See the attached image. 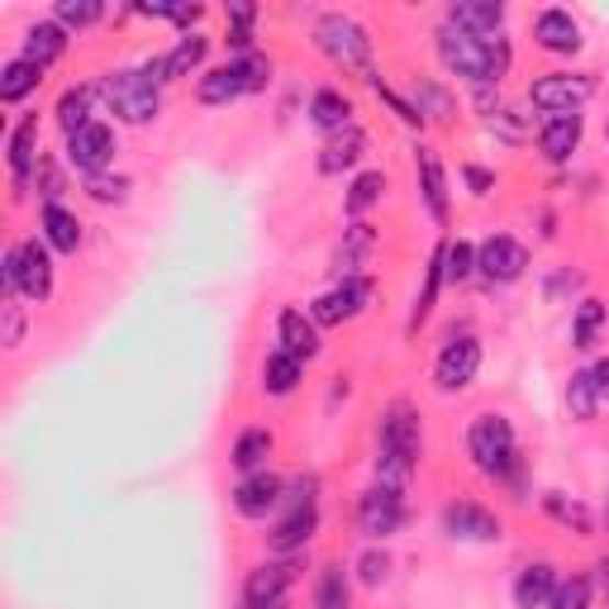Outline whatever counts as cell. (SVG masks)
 <instances>
[{
  "mask_svg": "<svg viewBox=\"0 0 609 609\" xmlns=\"http://www.w3.org/2000/svg\"><path fill=\"white\" fill-rule=\"evenodd\" d=\"M439 57H443L447 71H457V77L490 86V81L505 77V67H510V38H476L467 29L443 24L439 29Z\"/></svg>",
  "mask_w": 609,
  "mask_h": 609,
  "instance_id": "obj_1",
  "label": "cell"
},
{
  "mask_svg": "<svg viewBox=\"0 0 609 609\" xmlns=\"http://www.w3.org/2000/svg\"><path fill=\"white\" fill-rule=\"evenodd\" d=\"M419 453H424V433H419V414L410 405H390L381 419V453H376V472H381L386 486L410 481V472L419 467Z\"/></svg>",
  "mask_w": 609,
  "mask_h": 609,
  "instance_id": "obj_2",
  "label": "cell"
},
{
  "mask_svg": "<svg viewBox=\"0 0 609 609\" xmlns=\"http://www.w3.org/2000/svg\"><path fill=\"white\" fill-rule=\"evenodd\" d=\"M0 277H5V296H29V300H48L53 296V257L43 248L38 239L20 243V248L5 253V263H0Z\"/></svg>",
  "mask_w": 609,
  "mask_h": 609,
  "instance_id": "obj_3",
  "label": "cell"
},
{
  "mask_svg": "<svg viewBox=\"0 0 609 609\" xmlns=\"http://www.w3.org/2000/svg\"><path fill=\"white\" fill-rule=\"evenodd\" d=\"M467 453L486 476H510L519 467V447H514V429L500 414H481L467 429Z\"/></svg>",
  "mask_w": 609,
  "mask_h": 609,
  "instance_id": "obj_4",
  "label": "cell"
},
{
  "mask_svg": "<svg viewBox=\"0 0 609 609\" xmlns=\"http://www.w3.org/2000/svg\"><path fill=\"white\" fill-rule=\"evenodd\" d=\"M314 43L324 48L329 63H339L343 71H372V38L367 29L347 14H324L314 24Z\"/></svg>",
  "mask_w": 609,
  "mask_h": 609,
  "instance_id": "obj_5",
  "label": "cell"
},
{
  "mask_svg": "<svg viewBox=\"0 0 609 609\" xmlns=\"http://www.w3.org/2000/svg\"><path fill=\"white\" fill-rule=\"evenodd\" d=\"M100 96H106V106L120 114L124 124H148L157 120V81L148 71H110L106 81H100Z\"/></svg>",
  "mask_w": 609,
  "mask_h": 609,
  "instance_id": "obj_6",
  "label": "cell"
},
{
  "mask_svg": "<svg viewBox=\"0 0 609 609\" xmlns=\"http://www.w3.org/2000/svg\"><path fill=\"white\" fill-rule=\"evenodd\" d=\"M590 96H596V77L586 71H547L529 86V100L547 114H576V106H586Z\"/></svg>",
  "mask_w": 609,
  "mask_h": 609,
  "instance_id": "obj_7",
  "label": "cell"
},
{
  "mask_svg": "<svg viewBox=\"0 0 609 609\" xmlns=\"http://www.w3.org/2000/svg\"><path fill=\"white\" fill-rule=\"evenodd\" d=\"M405 524V500H400V486H372L367 496L357 500V529L367 533V539H390V533H400Z\"/></svg>",
  "mask_w": 609,
  "mask_h": 609,
  "instance_id": "obj_8",
  "label": "cell"
},
{
  "mask_svg": "<svg viewBox=\"0 0 609 609\" xmlns=\"http://www.w3.org/2000/svg\"><path fill=\"white\" fill-rule=\"evenodd\" d=\"M524 267H529V248L519 239L510 234H490L481 248H476V272H481L486 281H519L524 277Z\"/></svg>",
  "mask_w": 609,
  "mask_h": 609,
  "instance_id": "obj_9",
  "label": "cell"
},
{
  "mask_svg": "<svg viewBox=\"0 0 609 609\" xmlns=\"http://www.w3.org/2000/svg\"><path fill=\"white\" fill-rule=\"evenodd\" d=\"M372 291H376L372 277H347L343 286H333L329 296L314 300L310 319H314V324H343V319H357L372 304Z\"/></svg>",
  "mask_w": 609,
  "mask_h": 609,
  "instance_id": "obj_10",
  "label": "cell"
},
{
  "mask_svg": "<svg viewBox=\"0 0 609 609\" xmlns=\"http://www.w3.org/2000/svg\"><path fill=\"white\" fill-rule=\"evenodd\" d=\"M114 157V129L110 124H86L81 134L67 139V163L86 171V177H100Z\"/></svg>",
  "mask_w": 609,
  "mask_h": 609,
  "instance_id": "obj_11",
  "label": "cell"
},
{
  "mask_svg": "<svg viewBox=\"0 0 609 609\" xmlns=\"http://www.w3.org/2000/svg\"><path fill=\"white\" fill-rule=\"evenodd\" d=\"M443 533L447 539H467V543H496L500 539V519L481 510L472 500H453L443 510Z\"/></svg>",
  "mask_w": 609,
  "mask_h": 609,
  "instance_id": "obj_12",
  "label": "cell"
},
{
  "mask_svg": "<svg viewBox=\"0 0 609 609\" xmlns=\"http://www.w3.org/2000/svg\"><path fill=\"white\" fill-rule=\"evenodd\" d=\"M476 372H481V343L476 339H453L439 353V367H433L443 390H467L476 381Z\"/></svg>",
  "mask_w": 609,
  "mask_h": 609,
  "instance_id": "obj_13",
  "label": "cell"
},
{
  "mask_svg": "<svg viewBox=\"0 0 609 609\" xmlns=\"http://www.w3.org/2000/svg\"><path fill=\"white\" fill-rule=\"evenodd\" d=\"M582 134H586L582 114H553V120L539 129V153L547 163H567V157L582 148Z\"/></svg>",
  "mask_w": 609,
  "mask_h": 609,
  "instance_id": "obj_14",
  "label": "cell"
},
{
  "mask_svg": "<svg viewBox=\"0 0 609 609\" xmlns=\"http://www.w3.org/2000/svg\"><path fill=\"white\" fill-rule=\"evenodd\" d=\"M314 529H319V510H314V500H304V505H291V514L281 519L277 529H272V553H300L304 543L314 539Z\"/></svg>",
  "mask_w": 609,
  "mask_h": 609,
  "instance_id": "obj_15",
  "label": "cell"
},
{
  "mask_svg": "<svg viewBox=\"0 0 609 609\" xmlns=\"http://www.w3.org/2000/svg\"><path fill=\"white\" fill-rule=\"evenodd\" d=\"M414 171H419V196H424L429 214L439 224H447V171L439 163V153L433 148H419L414 153Z\"/></svg>",
  "mask_w": 609,
  "mask_h": 609,
  "instance_id": "obj_16",
  "label": "cell"
},
{
  "mask_svg": "<svg viewBox=\"0 0 609 609\" xmlns=\"http://www.w3.org/2000/svg\"><path fill=\"white\" fill-rule=\"evenodd\" d=\"M533 38H539V48H547V53H576L582 48V24H576L567 10H543L539 20H533Z\"/></svg>",
  "mask_w": 609,
  "mask_h": 609,
  "instance_id": "obj_17",
  "label": "cell"
},
{
  "mask_svg": "<svg viewBox=\"0 0 609 609\" xmlns=\"http://www.w3.org/2000/svg\"><path fill=\"white\" fill-rule=\"evenodd\" d=\"M291 582H296L291 562H267V567L248 572V586H243V596H248V605H281L286 590H291Z\"/></svg>",
  "mask_w": 609,
  "mask_h": 609,
  "instance_id": "obj_18",
  "label": "cell"
},
{
  "mask_svg": "<svg viewBox=\"0 0 609 609\" xmlns=\"http://www.w3.org/2000/svg\"><path fill=\"white\" fill-rule=\"evenodd\" d=\"M281 496H286L281 476H272V472H253L248 481H243V486L234 490V510H239V514H248V519H263Z\"/></svg>",
  "mask_w": 609,
  "mask_h": 609,
  "instance_id": "obj_19",
  "label": "cell"
},
{
  "mask_svg": "<svg viewBox=\"0 0 609 609\" xmlns=\"http://www.w3.org/2000/svg\"><path fill=\"white\" fill-rule=\"evenodd\" d=\"M362 153H367V134H362L357 124H347L324 143V153H319V171H324V177H339V171L362 163Z\"/></svg>",
  "mask_w": 609,
  "mask_h": 609,
  "instance_id": "obj_20",
  "label": "cell"
},
{
  "mask_svg": "<svg viewBox=\"0 0 609 609\" xmlns=\"http://www.w3.org/2000/svg\"><path fill=\"white\" fill-rule=\"evenodd\" d=\"M447 24L467 29L476 38H496V29L505 24V5H496V0H457V5L447 10Z\"/></svg>",
  "mask_w": 609,
  "mask_h": 609,
  "instance_id": "obj_21",
  "label": "cell"
},
{
  "mask_svg": "<svg viewBox=\"0 0 609 609\" xmlns=\"http://www.w3.org/2000/svg\"><path fill=\"white\" fill-rule=\"evenodd\" d=\"M557 567L553 562H533V567L519 572V582H514V605L519 609H543L547 600L557 596Z\"/></svg>",
  "mask_w": 609,
  "mask_h": 609,
  "instance_id": "obj_22",
  "label": "cell"
},
{
  "mask_svg": "<svg viewBox=\"0 0 609 609\" xmlns=\"http://www.w3.org/2000/svg\"><path fill=\"white\" fill-rule=\"evenodd\" d=\"M277 339H281V353H291L300 362H310L319 353V324H314V319H304L300 310H281Z\"/></svg>",
  "mask_w": 609,
  "mask_h": 609,
  "instance_id": "obj_23",
  "label": "cell"
},
{
  "mask_svg": "<svg viewBox=\"0 0 609 609\" xmlns=\"http://www.w3.org/2000/svg\"><path fill=\"white\" fill-rule=\"evenodd\" d=\"M10 171H14V186L24 191V177L34 171V163H43L38 157V114H24L20 124H14V134H10Z\"/></svg>",
  "mask_w": 609,
  "mask_h": 609,
  "instance_id": "obj_24",
  "label": "cell"
},
{
  "mask_svg": "<svg viewBox=\"0 0 609 609\" xmlns=\"http://www.w3.org/2000/svg\"><path fill=\"white\" fill-rule=\"evenodd\" d=\"M372 248H376V229H372V224H353V229L343 234L339 253H333V272H339L343 281H347V277H357V272L367 267Z\"/></svg>",
  "mask_w": 609,
  "mask_h": 609,
  "instance_id": "obj_25",
  "label": "cell"
},
{
  "mask_svg": "<svg viewBox=\"0 0 609 609\" xmlns=\"http://www.w3.org/2000/svg\"><path fill=\"white\" fill-rule=\"evenodd\" d=\"M248 96V77H243V63H229V67H214L200 77V100L206 106H229V100Z\"/></svg>",
  "mask_w": 609,
  "mask_h": 609,
  "instance_id": "obj_26",
  "label": "cell"
},
{
  "mask_svg": "<svg viewBox=\"0 0 609 609\" xmlns=\"http://www.w3.org/2000/svg\"><path fill=\"white\" fill-rule=\"evenodd\" d=\"M63 48H67V29L53 24V20H43V24H34L24 34V63H34V67L57 63V57H63Z\"/></svg>",
  "mask_w": 609,
  "mask_h": 609,
  "instance_id": "obj_27",
  "label": "cell"
},
{
  "mask_svg": "<svg viewBox=\"0 0 609 609\" xmlns=\"http://www.w3.org/2000/svg\"><path fill=\"white\" fill-rule=\"evenodd\" d=\"M43 239H48L57 253H77V248H81V224H77V214L63 210V206H43Z\"/></svg>",
  "mask_w": 609,
  "mask_h": 609,
  "instance_id": "obj_28",
  "label": "cell"
},
{
  "mask_svg": "<svg viewBox=\"0 0 609 609\" xmlns=\"http://www.w3.org/2000/svg\"><path fill=\"white\" fill-rule=\"evenodd\" d=\"M38 81H43V67L14 57V63L0 67V100H5V106H20L29 91H38Z\"/></svg>",
  "mask_w": 609,
  "mask_h": 609,
  "instance_id": "obj_29",
  "label": "cell"
},
{
  "mask_svg": "<svg viewBox=\"0 0 609 609\" xmlns=\"http://www.w3.org/2000/svg\"><path fill=\"white\" fill-rule=\"evenodd\" d=\"M91 100H96L91 86H71V91H63V100H57V124L67 129V139L81 134L86 124H96L91 120Z\"/></svg>",
  "mask_w": 609,
  "mask_h": 609,
  "instance_id": "obj_30",
  "label": "cell"
},
{
  "mask_svg": "<svg viewBox=\"0 0 609 609\" xmlns=\"http://www.w3.org/2000/svg\"><path fill=\"white\" fill-rule=\"evenodd\" d=\"M414 110H419V120H453L457 100L447 96L439 81H429V77H414Z\"/></svg>",
  "mask_w": 609,
  "mask_h": 609,
  "instance_id": "obj_31",
  "label": "cell"
},
{
  "mask_svg": "<svg viewBox=\"0 0 609 609\" xmlns=\"http://www.w3.org/2000/svg\"><path fill=\"white\" fill-rule=\"evenodd\" d=\"M272 457V433L267 429H243L239 443H234V467L239 472H263V462Z\"/></svg>",
  "mask_w": 609,
  "mask_h": 609,
  "instance_id": "obj_32",
  "label": "cell"
},
{
  "mask_svg": "<svg viewBox=\"0 0 609 609\" xmlns=\"http://www.w3.org/2000/svg\"><path fill=\"white\" fill-rule=\"evenodd\" d=\"M296 386H300V357L272 353L267 367H263V390H267V396H291Z\"/></svg>",
  "mask_w": 609,
  "mask_h": 609,
  "instance_id": "obj_33",
  "label": "cell"
},
{
  "mask_svg": "<svg viewBox=\"0 0 609 609\" xmlns=\"http://www.w3.org/2000/svg\"><path fill=\"white\" fill-rule=\"evenodd\" d=\"M347 114H353V106H347V100L339 96V91H314V100H310V120L319 124V129H333V134H339V129H347Z\"/></svg>",
  "mask_w": 609,
  "mask_h": 609,
  "instance_id": "obj_34",
  "label": "cell"
},
{
  "mask_svg": "<svg viewBox=\"0 0 609 609\" xmlns=\"http://www.w3.org/2000/svg\"><path fill=\"white\" fill-rule=\"evenodd\" d=\"M543 510L553 514L557 524L576 529V533H590V529H596V519H590V510H586V505H582V500H567V496H562V490H547V496H543Z\"/></svg>",
  "mask_w": 609,
  "mask_h": 609,
  "instance_id": "obj_35",
  "label": "cell"
},
{
  "mask_svg": "<svg viewBox=\"0 0 609 609\" xmlns=\"http://www.w3.org/2000/svg\"><path fill=\"white\" fill-rule=\"evenodd\" d=\"M347 600H353V586H347V572H343V567H324V572H319L314 605H319V609H347Z\"/></svg>",
  "mask_w": 609,
  "mask_h": 609,
  "instance_id": "obj_36",
  "label": "cell"
},
{
  "mask_svg": "<svg viewBox=\"0 0 609 609\" xmlns=\"http://www.w3.org/2000/svg\"><path fill=\"white\" fill-rule=\"evenodd\" d=\"M605 329V304L600 300H582V310L572 319V347H596Z\"/></svg>",
  "mask_w": 609,
  "mask_h": 609,
  "instance_id": "obj_37",
  "label": "cell"
},
{
  "mask_svg": "<svg viewBox=\"0 0 609 609\" xmlns=\"http://www.w3.org/2000/svg\"><path fill=\"white\" fill-rule=\"evenodd\" d=\"M567 405H572V419H582V424H590V419H596L600 396H596V381H590V372H576V376H572Z\"/></svg>",
  "mask_w": 609,
  "mask_h": 609,
  "instance_id": "obj_38",
  "label": "cell"
},
{
  "mask_svg": "<svg viewBox=\"0 0 609 609\" xmlns=\"http://www.w3.org/2000/svg\"><path fill=\"white\" fill-rule=\"evenodd\" d=\"M381 196H386V171H362L353 191H347V214H367Z\"/></svg>",
  "mask_w": 609,
  "mask_h": 609,
  "instance_id": "obj_39",
  "label": "cell"
},
{
  "mask_svg": "<svg viewBox=\"0 0 609 609\" xmlns=\"http://www.w3.org/2000/svg\"><path fill=\"white\" fill-rule=\"evenodd\" d=\"M476 272V248L467 239H457V243H447L443 248V281H453V286H462Z\"/></svg>",
  "mask_w": 609,
  "mask_h": 609,
  "instance_id": "obj_40",
  "label": "cell"
},
{
  "mask_svg": "<svg viewBox=\"0 0 609 609\" xmlns=\"http://www.w3.org/2000/svg\"><path fill=\"white\" fill-rule=\"evenodd\" d=\"M439 286H443V248L429 257V277H424V291H419V300H414V314H410V329H419L429 319V310H433V300H439Z\"/></svg>",
  "mask_w": 609,
  "mask_h": 609,
  "instance_id": "obj_41",
  "label": "cell"
},
{
  "mask_svg": "<svg viewBox=\"0 0 609 609\" xmlns=\"http://www.w3.org/2000/svg\"><path fill=\"white\" fill-rule=\"evenodd\" d=\"M100 14H106L100 0H63V5H57V24H63V29H86V24H96Z\"/></svg>",
  "mask_w": 609,
  "mask_h": 609,
  "instance_id": "obj_42",
  "label": "cell"
},
{
  "mask_svg": "<svg viewBox=\"0 0 609 609\" xmlns=\"http://www.w3.org/2000/svg\"><path fill=\"white\" fill-rule=\"evenodd\" d=\"M486 124L496 129V134L505 139V143H524V114L519 110H505V106H496L486 114Z\"/></svg>",
  "mask_w": 609,
  "mask_h": 609,
  "instance_id": "obj_43",
  "label": "cell"
},
{
  "mask_svg": "<svg viewBox=\"0 0 609 609\" xmlns=\"http://www.w3.org/2000/svg\"><path fill=\"white\" fill-rule=\"evenodd\" d=\"M553 609H590V582H586V576L562 582L557 596H553Z\"/></svg>",
  "mask_w": 609,
  "mask_h": 609,
  "instance_id": "obj_44",
  "label": "cell"
},
{
  "mask_svg": "<svg viewBox=\"0 0 609 609\" xmlns=\"http://www.w3.org/2000/svg\"><path fill=\"white\" fill-rule=\"evenodd\" d=\"M86 191H91V200H100V206H120L129 181L124 177H91V181H86Z\"/></svg>",
  "mask_w": 609,
  "mask_h": 609,
  "instance_id": "obj_45",
  "label": "cell"
},
{
  "mask_svg": "<svg viewBox=\"0 0 609 609\" xmlns=\"http://www.w3.org/2000/svg\"><path fill=\"white\" fill-rule=\"evenodd\" d=\"M143 14H157V20H171V24H181V29H191L200 20V5H139Z\"/></svg>",
  "mask_w": 609,
  "mask_h": 609,
  "instance_id": "obj_46",
  "label": "cell"
},
{
  "mask_svg": "<svg viewBox=\"0 0 609 609\" xmlns=\"http://www.w3.org/2000/svg\"><path fill=\"white\" fill-rule=\"evenodd\" d=\"M357 572H362V582H367V586H381L386 576H390V557L386 553H362L357 557Z\"/></svg>",
  "mask_w": 609,
  "mask_h": 609,
  "instance_id": "obj_47",
  "label": "cell"
},
{
  "mask_svg": "<svg viewBox=\"0 0 609 609\" xmlns=\"http://www.w3.org/2000/svg\"><path fill=\"white\" fill-rule=\"evenodd\" d=\"M239 63H243V77H248V91H263L267 77H272V63H267V57L248 53V57H239Z\"/></svg>",
  "mask_w": 609,
  "mask_h": 609,
  "instance_id": "obj_48",
  "label": "cell"
},
{
  "mask_svg": "<svg viewBox=\"0 0 609 609\" xmlns=\"http://www.w3.org/2000/svg\"><path fill=\"white\" fill-rule=\"evenodd\" d=\"M38 181H43V196H48V206H57V196H63V177H57V167L43 157L38 163Z\"/></svg>",
  "mask_w": 609,
  "mask_h": 609,
  "instance_id": "obj_49",
  "label": "cell"
},
{
  "mask_svg": "<svg viewBox=\"0 0 609 609\" xmlns=\"http://www.w3.org/2000/svg\"><path fill=\"white\" fill-rule=\"evenodd\" d=\"M20 333H24V319H20V310H14V304L5 300V343L14 347V343H20Z\"/></svg>",
  "mask_w": 609,
  "mask_h": 609,
  "instance_id": "obj_50",
  "label": "cell"
},
{
  "mask_svg": "<svg viewBox=\"0 0 609 609\" xmlns=\"http://www.w3.org/2000/svg\"><path fill=\"white\" fill-rule=\"evenodd\" d=\"M467 186H472L476 196H486L490 186H496V177H490V171H481V167H467Z\"/></svg>",
  "mask_w": 609,
  "mask_h": 609,
  "instance_id": "obj_51",
  "label": "cell"
},
{
  "mask_svg": "<svg viewBox=\"0 0 609 609\" xmlns=\"http://www.w3.org/2000/svg\"><path fill=\"white\" fill-rule=\"evenodd\" d=\"M590 381H596V396H600V400H609V357L590 367Z\"/></svg>",
  "mask_w": 609,
  "mask_h": 609,
  "instance_id": "obj_52",
  "label": "cell"
},
{
  "mask_svg": "<svg viewBox=\"0 0 609 609\" xmlns=\"http://www.w3.org/2000/svg\"><path fill=\"white\" fill-rule=\"evenodd\" d=\"M229 20H234V29H248L257 20V10L253 5H229Z\"/></svg>",
  "mask_w": 609,
  "mask_h": 609,
  "instance_id": "obj_53",
  "label": "cell"
},
{
  "mask_svg": "<svg viewBox=\"0 0 609 609\" xmlns=\"http://www.w3.org/2000/svg\"><path fill=\"white\" fill-rule=\"evenodd\" d=\"M248 609H286V600L281 605H248Z\"/></svg>",
  "mask_w": 609,
  "mask_h": 609,
  "instance_id": "obj_54",
  "label": "cell"
},
{
  "mask_svg": "<svg viewBox=\"0 0 609 609\" xmlns=\"http://www.w3.org/2000/svg\"><path fill=\"white\" fill-rule=\"evenodd\" d=\"M605 519H609V510H605Z\"/></svg>",
  "mask_w": 609,
  "mask_h": 609,
  "instance_id": "obj_55",
  "label": "cell"
}]
</instances>
